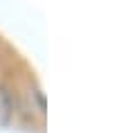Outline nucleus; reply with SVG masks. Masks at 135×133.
Returning <instances> with one entry per match:
<instances>
[{
  "instance_id": "nucleus-1",
  "label": "nucleus",
  "mask_w": 135,
  "mask_h": 133,
  "mask_svg": "<svg viewBox=\"0 0 135 133\" xmlns=\"http://www.w3.org/2000/svg\"><path fill=\"white\" fill-rule=\"evenodd\" d=\"M16 113V95L11 86L0 81V122H9Z\"/></svg>"
}]
</instances>
